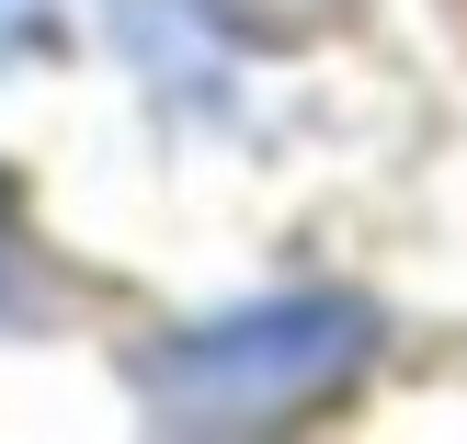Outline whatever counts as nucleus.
<instances>
[{
    "label": "nucleus",
    "instance_id": "1",
    "mask_svg": "<svg viewBox=\"0 0 467 444\" xmlns=\"http://www.w3.org/2000/svg\"><path fill=\"white\" fill-rule=\"evenodd\" d=\"M365 319L354 308H263V319H228V331L182 342L160 365V399L182 422H263V410H296L354 365Z\"/></svg>",
    "mask_w": 467,
    "mask_h": 444
}]
</instances>
